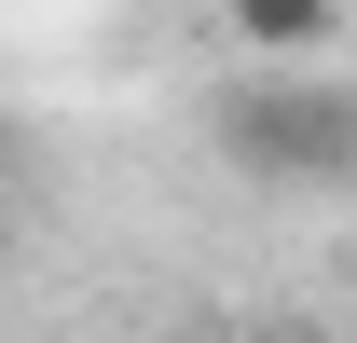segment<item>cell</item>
Returning a JSON list of instances; mask_svg holds the SVG:
<instances>
[{
  "label": "cell",
  "instance_id": "3957f363",
  "mask_svg": "<svg viewBox=\"0 0 357 343\" xmlns=\"http://www.w3.org/2000/svg\"><path fill=\"white\" fill-rule=\"evenodd\" d=\"M275 343H330V330H275Z\"/></svg>",
  "mask_w": 357,
  "mask_h": 343
},
{
  "label": "cell",
  "instance_id": "6da1fadb",
  "mask_svg": "<svg viewBox=\"0 0 357 343\" xmlns=\"http://www.w3.org/2000/svg\"><path fill=\"white\" fill-rule=\"evenodd\" d=\"M206 151L248 192H344L357 178V83L330 69H248L206 96Z\"/></svg>",
  "mask_w": 357,
  "mask_h": 343
},
{
  "label": "cell",
  "instance_id": "7a4b0ae2",
  "mask_svg": "<svg viewBox=\"0 0 357 343\" xmlns=\"http://www.w3.org/2000/svg\"><path fill=\"white\" fill-rule=\"evenodd\" d=\"M220 28L248 69H330V42H344V0H220Z\"/></svg>",
  "mask_w": 357,
  "mask_h": 343
}]
</instances>
